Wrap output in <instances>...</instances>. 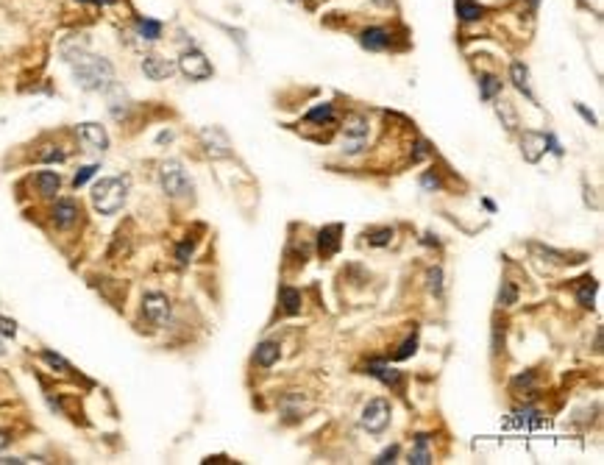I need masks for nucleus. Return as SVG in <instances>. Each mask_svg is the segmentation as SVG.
Here are the masks:
<instances>
[{
  "label": "nucleus",
  "mask_w": 604,
  "mask_h": 465,
  "mask_svg": "<svg viewBox=\"0 0 604 465\" xmlns=\"http://www.w3.org/2000/svg\"><path fill=\"white\" fill-rule=\"evenodd\" d=\"M360 421H362V429H368L371 435L384 432L387 424H390V404H387L384 398H371V401L365 404Z\"/></svg>",
  "instance_id": "nucleus-5"
},
{
  "label": "nucleus",
  "mask_w": 604,
  "mask_h": 465,
  "mask_svg": "<svg viewBox=\"0 0 604 465\" xmlns=\"http://www.w3.org/2000/svg\"><path fill=\"white\" fill-rule=\"evenodd\" d=\"M577 112H579V114H582V117H585V120H588L591 126H596V117H593V114H591V112H588V109H585L582 103H577Z\"/></svg>",
  "instance_id": "nucleus-39"
},
{
  "label": "nucleus",
  "mask_w": 604,
  "mask_h": 465,
  "mask_svg": "<svg viewBox=\"0 0 604 465\" xmlns=\"http://www.w3.org/2000/svg\"><path fill=\"white\" fill-rule=\"evenodd\" d=\"M178 70L190 78V81H206V78H212V65H209V59H206L201 51H195V48H190V51L181 53Z\"/></svg>",
  "instance_id": "nucleus-4"
},
{
  "label": "nucleus",
  "mask_w": 604,
  "mask_h": 465,
  "mask_svg": "<svg viewBox=\"0 0 604 465\" xmlns=\"http://www.w3.org/2000/svg\"><path fill=\"white\" fill-rule=\"evenodd\" d=\"M159 181H162V190H164L170 198H184V195H190V192H192V181H190V176H187L184 164H181V162H176V159H167V162L162 164V170H159Z\"/></svg>",
  "instance_id": "nucleus-3"
},
{
  "label": "nucleus",
  "mask_w": 604,
  "mask_h": 465,
  "mask_svg": "<svg viewBox=\"0 0 604 465\" xmlns=\"http://www.w3.org/2000/svg\"><path fill=\"white\" fill-rule=\"evenodd\" d=\"M421 184H424L426 190H438V187H440V178H438V176H424Z\"/></svg>",
  "instance_id": "nucleus-38"
},
{
  "label": "nucleus",
  "mask_w": 604,
  "mask_h": 465,
  "mask_svg": "<svg viewBox=\"0 0 604 465\" xmlns=\"http://www.w3.org/2000/svg\"><path fill=\"white\" fill-rule=\"evenodd\" d=\"M42 162H65V154L62 151H56V145H48L42 154H39Z\"/></svg>",
  "instance_id": "nucleus-35"
},
{
  "label": "nucleus",
  "mask_w": 604,
  "mask_h": 465,
  "mask_svg": "<svg viewBox=\"0 0 604 465\" xmlns=\"http://www.w3.org/2000/svg\"><path fill=\"white\" fill-rule=\"evenodd\" d=\"M42 360H45L51 368H56L59 374H67V371H70L67 360H62V357H59V354H53V351H42Z\"/></svg>",
  "instance_id": "nucleus-27"
},
{
  "label": "nucleus",
  "mask_w": 604,
  "mask_h": 465,
  "mask_svg": "<svg viewBox=\"0 0 604 465\" xmlns=\"http://www.w3.org/2000/svg\"><path fill=\"white\" fill-rule=\"evenodd\" d=\"M415 348H418V337L412 334V337H407V340H404V346L395 351V360H407L409 354H415Z\"/></svg>",
  "instance_id": "nucleus-32"
},
{
  "label": "nucleus",
  "mask_w": 604,
  "mask_h": 465,
  "mask_svg": "<svg viewBox=\"0 0 604 465\" xmlns=\"http://www.w3.org/2000/svg\"><path fill=\"white\" fill-rule=\"evenodd\" d=\"M28 460H20V457H0V465H22Z\"/></svg>",
  "instance_id": "nucleus-40"
},
{
  "label": "nucleus",
  "mask_w": 604,
  "mask_h": 465,
  "mask_svg": "<svg viewBox=\"0 0 604 465\" xmlns=\"http://www.w3.org/2000/svg\"><path fill=\"white\" fill-rule=\"evenodd\" d=\"M532 385H534V374L529 371L527 376H516V382H513V393H516V395H524V393H527L529 395Z\"/></svg>",
  "instance_id": "nucleus-29"
},
{
  "label": "nucleus",
  "mask_w": 604,
  "mask_h": 465,
  "mask_svg": "<svg viewBox=\"0 0 604 465\" xmlns=\"http://www.w3.org/2000/svg\"><path fill=\"white\" fill-rule=\"evenodd\" d=\"M76 131L78 137L84 140V145H89L95 151H106L109 148V134L103 131V126H98V123H81Z\"/></svg>",
  "instance_id": "nucleus-9"
},
{
  "label": "nucleus",
  "mask_w": 604,
  "mask_h": 465,
  "mask_svg": "<svg viewBox=\"0 0 604 465\" xmlns=\"http://www.w3.org/2000/svg\"><path fill=\"white\" fill-rule=\"evenodd\" d=\"M89 3H98V6H112V3H117V0H89Z\"/></svg>",
  "instance_id": "nucleus-43"
},
{
  "label": "nucleus",
  "mask_w": 604,
  "mask_h": 465,
  "mask_svg": "<svg viewBox=\"0 0 604 465\" xmlns=\"http://www.w3.org/2000/svg\"><path fill=\"white\" fill-rule=\"evenodd\" d=\"M424 156H429V145H426V143H418V154L412 156V159H424Z\"/></svg>",
  "instance_id": "nucleus-41"
},
{
  "label": "nucleus",
  "mask_w": 604,
  "mask_h": 465,
  "mask_svg": "<svg viewBox=\"0 0 604 465\" xmlns=\"http://www.w3.org/2000/svg\"><path fill=\"white\" fill-rule=\"evenodd\" d=\"M143 73L151 78V81H164V78H170L176 73V65L170 59L159 56V53H148L143 59Z\"/></svg>",
  "instance_id": "nucleus-8"
},
{
  "label": "nucleus",
  "mask_w": 604,
  "mask_h": 465,
  "mask_svg": "<svg viewBox=\"0 0 604 465\" xmlns=\"http://www.w3.org/2000/svg\"><path fill=\"white\" fill-rule=\"evenodd\" d=\"M143 312H145V317L151 320L153 326H164V323L170 320V301H167V296H162V293H148V296L143 299Z\"/></svg>",
  "instance_id": "nucleus-7"
},
{
  "label": "nucleus",
  "mask_w": 604,
  "mask_h": 465,
  "mask_svg": "<svg viewBox=\"0 0 604 465\" xmlns=\"http://www.w3.org/2000/svg\"><path fill=\"white\" fill-rule=\"evenodd\" d=\"M279 343H273V340H265V343H259L256 346V351H254V362L256 365H262V368H270V365H276L279 362Z\"/></svg>",
  "instance_id": "nucleus-14"
},
{
  "label": "nucleus",
  "mask_w": 604,
  "mask_h": 465,
  "mask_svg": "<svg viewBox=\"0 0 604 465\" xmlns=\"http://www.w3.org/2000/svg\"><path fill=\"white\" fill-rule=\"evenodd\" d=\"M78 3H89V0H78Z\"/></svg>",
  "instance_id": "nucleus-46"
},
{
  "label": "nucleus",
  "mask_w": 604,
  "mask_h": 465,
  "mask_svg": "<svg viewBox=\"0 0 604 465\" xmlns=\"http://www.w3.org/2000/svg\"><path fill=\"white\" fill-rule=\"evenodd\" d=\"M395 454H398V446H390V449H384L381 454H379L374 463L376 465H387V463H393L395 460Z\"/></svg>",
  "instance_id": "nucleus-36"
},
{
  "label": "nucleus",
  "mask_w": 604,
  "mask_h": 465,
  "mask_svg": "<svg viewBox=\"0 0 604 465\" xmlns=\"http://www.w3.org/2000/svg\"><path fill=\"white\" fill-rule=\"evenodd\" d=\"M340 234H343V226H340V223L320 229V234H317L320 256H334V254H337V248H340Z\"/></svg>",
  "instance_id": "nucleus-12"
},
{
  "label": "nucleus",
  "mask_w": 604,
  "mask_h": 465,
  "mask_svg": "<svg viewBox=\"0 0 604 465\" xmlns=\"http://www.w3.org/2000/svg\"><path fill=\"white\" fill-rule=\"evenodd\" d=\"M95 173H98V164H86V167H81V173H76V181H73V184H76V187H84Z\"/></svg>",
  "instance_id": "nucleus-33"
},
{
  "label": "nucleus",
  "mask_w": 604,
  "mask_h": 465,
  "mask_svg": "<svg viewBox=\"0 0 604 465\" xmlns=\"http://www.w3.org/2000/svg\"><path fill=\"white\" fill-rule=\"evenodd\" d=\"M510 76H513V84H516V89L518 92H524L529 100L534 103V95H532V86H529V70L524 62H513V67H510Z\"/></svg>",
  "instance_id": "nucleus-16"
},
{
  "label": "nucleus",
  "mask_w": 604,
  "mask_h": 465,
  "mask_svg": "<svg viewBox=\"0 0 604 465\" xmlns=\"http://www.w3.org/2000/svg\"><path fill=\"white\" fill-rule=\"evenodd\" d=\"M426 282H429V290H432L435 296L443 293V270H440V268H432V270L426 273Z\"/></svg>",
  "instance_id": "nucleus-26"
},
{
  "label": "nucleus",
  "mask_w": 604,
  "mask_h": 465,
  "mask_svg": "<svg viewBox=\"0 0 604 465\" xmlns=\"http://www.w3.org/2000/svg\"><path fill=\"white\" fill-rule=\"evenodd\" d=\"M129 198V178L123 176H114V178H103L92 187V207L100 212V215H114L123 209Z\"/></svg>",
  "instance_id": "nucleus-2"
},
{
  "label": "nucleus",
  "mask_w": 604,
  "mask_h": 465,
  "mask_svg": "<svg viewBox=\"0 0 604 465\" xmlns=\"http://www.w3.org/2000/svg\"><path fill=\"white\" fill-rule=\"evenodd\" d=\"M134 28H137V34H140L143 39H148V42H156V39L162 37V22H159V20L137 17V20H134Z\"/></svg>",
  "instance_id": "nucleus-17"
},
{
  "label": "nucleus",
  "mask_w": 604,
  "mask_h": 465,
  "mask_svg": "<svg viewBox=\"0 0 604 465\" xmlns=\"http://www.w3.org/2000/svg\"><path fill=\"white\" fill-rule=\"evenodd\" d=\"M454 8H457V14H459V20H479V17L485 14V8H482L479 3H473V0H457Z\"/></svg>",
  "instance_id": "nucleus-21"
},
{
  "label": "nucleus",
  "mask_w": 604,
  "mask_h": 465,
  "mask_svg": "<svg viewBox=\"0 0 604 465\" xmlns=\"http://www.w3.org/2000/svg\"><path fill=\"white\" fill-rule=\"evenodd\" d=\"M279 296H282V307H284V312L287 315H298L301 312V293L296 290V287H282L279 290Z\"/></svg>",
  "instance_id": "nucleus-18"
},
{
  "label": "nucleus",
  "mask_w": 604,
  "mask_h": 465,
  "mask_svg": "<svg viewBox=\"0 0 604 465\" xmlns=\"http://www.w3.org/2000/svg\"><path fill=\"white\" fill-rule=\"evenodd\" d=\"M546 145H549L546 134H540V131H524V137H521V154L529 164L540 162V156L546 154Z\"/></svg>",
  "instance_id": "nucleus-10"
},
{
  "label": "nucleus",
  "mask_w": 604,
  "mask_h": 465,
  "mask_svg": "<svg viewBox=\"0 0 604 465\" xmlns=\"http://www.w3.org/2000/svg\"><path fill=\"white\" fill-rule=\"evenodd\" d=\"M516 299H518V293H516V287H513L510 282H504V284H501V290H499V304H504V307H510V304H516Z\"/></svg>",
  "instance_id": "nucleus-31"
},
{
  "label": "nucleus",
  "mask_w": 604,
  "mask_h": 465,
  "mask_svg": "<svg viewBox=\"0 0 604 465\" xmlns=\"http://www.w3.org/2000/svg\"><path fill=\"white\" fill-rule=\"evenodd\" d=\"M390 42H393V37H390L387 28H368V31L360 34V45L368 48V51H387Z\"/></svg>",
  "instance_id": "nucleus-13"
},
{
  "label": "nucleus",
  "mask_w": 604,
  "mask_h": 465,
  "mask_svg": "<svg viewBox=\"0 0 604 465\" xmlns=\"http://www.w3.org/2000/svg\"><path fill=\"white\" fill-rule=\"evenodd\" d=\"M510 426H518V429H534V426H543V418L537 412H516V418L510 421Z\"/></svg>",
  "instance_id": "nucleus-22"
},
{
  "label": "nucleus",
  "mask_w": 604,
  "mask_h": 465,
  "mask_svg": "<svg viewBox=\"0 0 604 465\" xmlns=\"http://www.w3.org/2000/svg\"><path fill=\"white\" fill-rule=\"evenodd\" d=\"M0 354H6V348H3V343H0Z\"/></svg>",
  "instance_id": "nucleus-45"
},
{
  "label": "nucleus",
  "mask_w": 604,
  "mask_h": 465,
  "mask_svg": "<svg viewBox=\"0 0 604 465\" xmlns=\"http://www.w3.org/2000/svg\"><path fill=\"white\" fill-rule=\"evenodd\" d=\"M53 223H56V229H62V232H67V229H73L78 223V207L76 201H70V198H65V201H59L56 207H53Z\"/></svg>",
  "instance_id": "nucleus-11"
},
{
  "label": "nucleus",
  "mask_w": 604,
  "mask_h": 465,
  "mask_svg": "<svg viewBox=\"0 0 604 465\" xmlns=\"http://www.w3.org/2000/svg\"><path fill=\"white\" fill-rule=\"evenodd\" d=\"M409 463L412 465H429L432 463V454H429V446H426V438H424V435L418 438V446H415V452L409 454Z\"/></svg>",
  "instance_id": "nucleus-23"
},
{
  "label": "nucleus",
  "mask_w": 604,
  "mask_h": 465,
  "mask_svg": "<svg viewBox=\"0 0 604 465\" xmlns=\"http://www.w3.org/2000/svg\"><path fill=\"white\" fill-rule=\"evenodd\" d=\"M374 3H379V6H390V0H374Z\"/></svg>",
  "instance_id": "nucleus-44"
},
{
  "label": "nucleus",
  "mask_w": 604,
  "mask_h": 465,
  "mask_svg": "<svg viewBox=\"0 0 604 465\" xmlns=\"http://www.w3.org/2000/svg\"><path fill=\"white\" fill-rule=\"evenodd\" d=\"M499 117H504V123H507V131H513V129L518 126V120H516V112H513V106H510L507 100H501V103H499Z\"/></svg>",
  "instance_id": "nucleus-30"
},
{
  "label": "nucleus",
  "mask_w": 604,
  "mask_h": 465,
  "mask_svg": "<svg viewBox=\"0 0 604 465\" xmlns=\"http://www.w3.org/2000/svg\"><path fill=\"white\" fill-rule=\"evenodd\" d=\"M368 143V120L362 114H354L346 129H343V151L346 154H360Z\"/></svg>",
  "instance_id": "nucleus-6"
},
{
  "label": "nucleus",
  "mask_w": 604,
  "mask_h": 465,
  "mask_svg": "<svg viewBox=\"0 0 604 465\" xmlns=\"http://www.w3.org/2000/svg\"><path fill=\"white\" fill-rule=\"evenodd\" d=\"M390 240H393V229H374V232H368V242L371 245H390Z\"/></svg>",
  "instance_id": "nucleus-28"
},
{
  "label": "nucleus",
  "mask_w": 604,
  "mask_h": 465,
  "mask_svg": "<svg viewBox=\"0 0 604 465\" xmlns=\"http://www.w3.org/2000/svg\"><path fill=\"white\" fill-rule=\"evenodd\" d=\"M479 86H482V98H485V100H490V98H496V95L501 92V81L493 76H482Z\"/></svg>",
  "instance_id": "nucleus-24"
},
{
  "label": "nucleus",
  "mask_w": 604,
  "mask_h": 465,
  "mask_svg": "<svg viewBox=\"0 0 604 465\" xmlns=\"http://www.w3.org/2000/svg\"><path fill=\"white\" fill-rule=\"evenodd\" d=\"M73 76H76L78 86L86 92H103L114 84V67L109 59L103 56H92V53H78L76 59H70Z\"/></svg>",
  "instance_id": "nucleus-1"
},
{
  "label": "nucleus",
  "mask_w": 604,
  "mask_h": 465,
  "mask_svg": "<svg viewBox=\"0 0 604 465\" xmlns=\"http://www.w3.org/2000/svg\"><path fill=\"white\" fill-rule=\"evenodd\" d=\"M334 117V109H331V103H323V106H315L309 114H306V120H312V123H329Z\"/></svg>",
  "instance_id": "nucleus-25"
},
{
  "label": "nucleus",
  "mask_w": 604,
  "mask_h": 465,
  "mask_svg": "<svg viewBox=\"0 0 604 465\" xmlns=\"http://www.w3.org/2000/svg\"><path fill=\"white\" fill-rule=\"evenodd\" d=\"M37 187H39V192H42V195L53 198V195L59 192V187H62V178H59L56 173H48V170H45V173H39V176H37Z\"/></svg>",
  "instance_id": "nucleus-19"
},
{
  "label": "nucleus",
  "mask_w": 604,
  "mask_h": 465,
  "mask_svg": "<svg viewBox=\"0 0 604 465\" xmlns=\"http://www.w3.org/2000/svg\"><path fill=\"white\" fill-rule=\"evenodd\" d=\"M0 334L3 337H14L17 334V323L11 317H6V315H0Z\"/></svg>",
  "instance_id": "nucleus-34"
},
{
  "label": "nucleus",
  "mask_w": 604,
  "mask_h": 465,
  "mask_svg": "<svg viewBox=\"0 0 604 465\" xmlns=\"http://www.w3.org/2000/svg\"><path fill=\"white\" fill-rule=\"evenodd\" d=\"M368 374L376 376L379 382L387 385V388H393V390L401 388V371H395V368H390V365H379V362H374V365H368Z\"/></svg>",
  "instance_id": "nucleus-15"
},
{
  "label": "nucleus",
  "mask_w": 604,
  "mask_h": 465,
  "mask_svg": "<svg viewBox=\"0 0 604 465\" xmlns=\"http://www.w3.org/2000/svg\"><path fill=\"white\" fill-rule=\"evenodd\" d=\"M192 248H195L192 242H184V245H178V254H176V256H178V265H187V262H190V256H192Z\"/></svg>",
  "instance_id": "nucleus-37"
},
{
  "label": "nucleus",
  "mask_w": 604,
  "mask_h": 465,
  "mask_svg": "<svg viewBox=\"0 0 604 465\" xmlns=\"http://www.w3.org/2000/svg\"><path fill=\"white\" fill-rule=\"evenodd\" d=\"M593 296H596V279L585 276L579 279V287H577V299L582 307H593Z\"/></svg>",
  "instance_id": "nucleus-20"
},
{
  "label": "nucleus",
  "mask_w": 604,
  "mask_h": 465,
  "mask_svg": "<svg viewBox=\"0 0 604 465\" xmlns=\"http://www.w3.org/2000/svg\"><path fill=\"white\" fill-rule=\"evenodd\" d=\"M6 446H8V432H3V429H0V452H3Z\"/></svg>",
  "instance_id": "nucleus-42"
}]
</instances>
